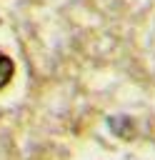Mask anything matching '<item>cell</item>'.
<instances>
[{"mask_svg":"<svg viewBox=\"0 0 155 160\" xmlns=\"http://www.w3.org/2000/svg\"><path fill=\"white\" fill-rule=\"evenodd\" d=\"M12 72H15V62L10 60V55L0 50V90L8 88V82L12 80Z\"/></svg>","mask_w":155,"mask_h":160,"instance_id":"cell-1","label":"cell"}]
</instances>
